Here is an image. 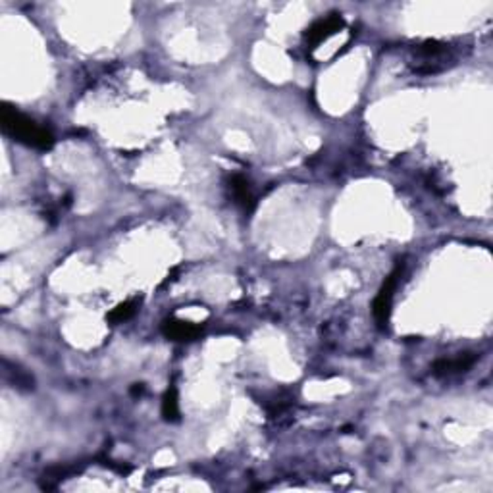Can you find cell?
I'll use <instances>...</instances> for the list:
<instances>
[{"instance_id":"cell-1","label":"cell","mask_w":493,"mask_h":493,"mask_svg":"<svg viewBox=\"0 0 493 493\" xmlns=\"http://www.w3.org/2000/svg\"><path fill=\"white\" fill-rule=\"evenodd\" d=\"M0 122H2V129H4L6 135H10L12 139L20 141L23 145H27V147L46 151V148H51L54 145V137H52L51 132H46L44 127H39L33 120L23 116L22 112H18L8 104L2 106Z\"/></svg>"},{"instance_id":"cell-2","label":"cell","mask_w":493,"mask_h":493,"mask_svg":"<svg viewBox=\"0 0 493 493\" xmlns=\"http://www.w3.org/2000/svg\"><path fill=\"white\" fill-rule=\"evenodd\" d=\"M401 274H403V264L395 266V270L388 276V280L383 281L382 289L378 291L374 299V318L376 322L380 326L388 324L391 314V302H393V295H395V289L399 286V280H401Z\"/></svg>"},{"instance_id":"cell-3","label":"cell","mask_w":493,"mask_h":493,"mask_svg":"<svg viewBox=\"0 0 493 493\" xmlns=\"http://www.w3.org/2000/svg\"><path fill=\"white\" fill-rule=\"evenodd\" d=\"M345 25L343 18L339 14H331L324 20H318L309 31H307V41H309L310 49H314L320 43H324L326 39H330L331 35H335L341 27Z\"/></svg>"},{"instance_id":"cell-4","label":"cell","mask_w":493,"mask_h":493,"mask_svg":"<svg viewBox=\"0 0 493 493\" xmlns=\"http://www.w3.org/2000/svg\"><path fill=\"white\" fill-rule=\"evenodd\" d=\"M200 326L193 324V322H187V320H166L162 324V333L164 338L172 339V341H191L200 333Z\"/></svg>"},{"instance_id":"cell-5","label":"cell","mask_w":493,"mask_h":493,"mask_svg":"<svg viewBox=\"0 0 493 493\" xmlns=\"http://www.w3.org/2000/svg\"><path fill=\"white\" fill-rule=\"evenodd\" d=\"M231 191H233V199L243 210H250L255 205L252 193H250L249 181L243 176H236L231 179Z\"/></svg>"},{"instance_id":"cell-6","label":"cell","mask_w":493,"mask_h":493,"mask_svg":"<svg viewBox=\"0 0 493 493\" xmlns=\"http://www.w3.org/2000/svg\"><path fill=\"white\" fill-rule=\"evenodd\" d=\"M476 361V357H456L455 361H440L435 362L434 372L435 374H451V372H461V370L470 369L472 364Z\"/></svg>"},{"instance_id":"cell-7","label":"cell","mask_w":493,"mask_h":493,"mask_svg":"<svg viewBox=\"0 0 493 493\" xmlns=\"http://www.w3.org/2000/svg\"><path fill=\"white\" fill-rule=\"evenodd\" d=\"M162 416L166 422H177L179 420V399L177 390L172 385L166 390L162 397Z\"/></svg>"},{"instance_id":"cell-8","label":"cell","mask_w":493,"mask_h":493,"mask_svg":"<svg viewBox=\"0 0 493 493\" xmlns=\"http://www.w3.org/2000/svg\"><path fill=\"white\" fill-rule=\"evenodd\" d=\"M139 299H129V301L120 302L116 309H112V312L108 314V322L112 324H118V322H125L132 316H135V312L139 310Z\"/></svg>"}]
</instances>
